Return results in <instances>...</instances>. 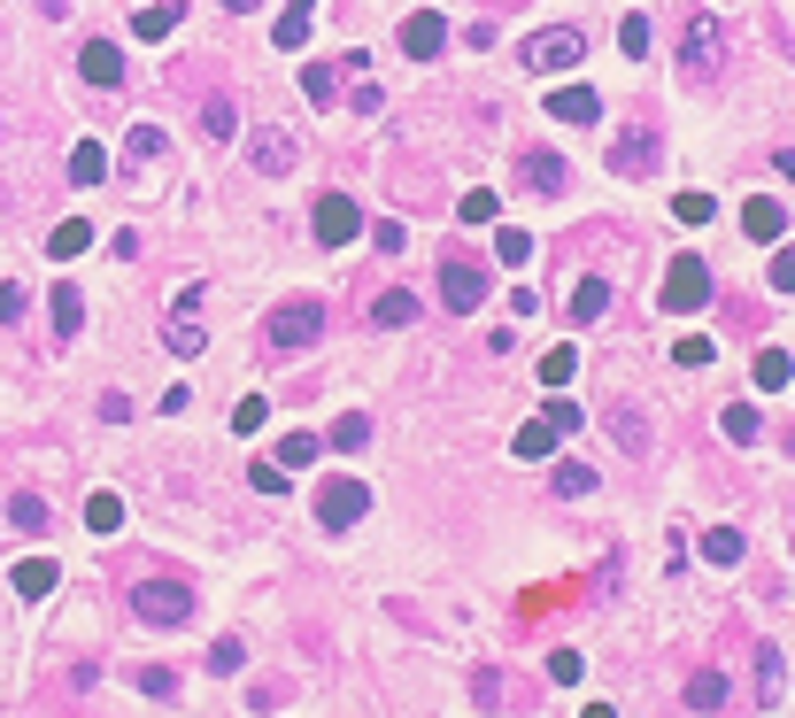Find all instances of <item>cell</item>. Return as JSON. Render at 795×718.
Masks as SVG:
<instances>
[{
	"mask_svg": "<svg viewBox=\"0 0 795 718\" xmlns=\"http://www.w3.org/2000/svg\"><path fill=\"white\" fill-rule=\"evenodd\" d=\"M124 610H132L140 626H162V634H170V626L193 618V587H185V579H140V587L124 595Z\"/></svg>",
	"mask_w": 795,
	"mask_h": 718,
	"instance_id": "6da1fadb",
	"label": "cell"
},
{
	"mask_svg": "<svg viewBox=\"0 0 795 718\" xmlns=\"http://www.w3.org/2000/svg\"><path fill=\"white\" fill-rule=\"evenodd\" d=\"M680 62H687V78H695V85H711V78L726 70V23H718L711 8H695V16H687V31H680Z\"/></svg>",
	"mask_w": 795,
	"mask_h": 718,
	"instance_id": "7a4b0ae2",
	"label": "cell"
},
{
	"mask_svg": "<svg viewBox=\"0 0 795 718\" xmlns=\"http://www.w3.org/2000/svg\"><path fill=\"white\" fill-rule=\"evenodd\" d=\"M324 333V302H279L271 317H263V341L279 348V356H294V348H318Z\"/></svg>",
	"mask_w": 795,
	"mask_h": 718,
	"instance_id": "3957f363",
	"label": "cell"
},
{
	"mask_svg": "<svg viewBox=\"0 0 795 718\" xmlns=\"http://www.w3.org/2000/svg\"><path fill=\"white\" fill-rule=\"evenodd\" d=\"M580 54H587V39H580L572 23H556V31H533V39H525V70H533V78H556V70H572Z\"/></svg>",
	"mask_w": 795,
	"mask_h": 718,
	"instance_id": "277c9868",
	"label": "cell"
},
{
	"mask_svg": "<svg viewBox=\"0 0 795 718\" xmlns=\"http://www.w3.org/2000/svg\"><path fill=\"white\" fill-rule=\"evenodd\" d=\"M656 163H664V132L656 124H626L618 148H611V171L618 179H656Z\"/></svg>",
	"mask_w": 795,
	"mask_h": 718,
	"instance_id": "5b68a950",
	"label": "cell"
},
{
	"mask_svg": "<svg viewBox=\"0 0 795 718\" xmlns=\"http://www.w3.org/2000/svg\"><path fill=\"white\" fill-rule=\"evenodd\" d=\"M703 302H711V263H703V255H680V263L664 271V310L687 317V310H703Z\"/></svg>",
	"mask_w": 795,
	"mask_h": 718,
	"instance_id": "8992f818",
	"label": "cell"
},
{
	"mask_svg": "<svg viewBox=\"0 0 795 718\" xmlns=\"http://www.w3.org/2000/svg\"><path fill=\"white\" fill-rule=\"evenodd\" d=\"M302 163V140L286 132V124H263L255 140H248V171H263V179H286Z\"/></svg>",
	"mask_w": 795,
	"mask_h": 718,
	"instance_id": "52a82bcc",
	"label": "cell"
},
{
	"mask_svg": "<svg viewBox=\"0 0 795 718\" xmlns=\"http://www.w3.org/2000/svg\"><path fill=\"white\" fill-rule=\"evenodd\" d=\"M363 510H371V487H363V479H324L318 487V518L332 526V534H348Z\"/></svg>",
	"mask_w": 795,
	"mask_h": 718,
	"instance_id": "ba28073f",
	"label": "cell"
},
{
	"mask_svg": "<svg viewBox=\"0 0 795 718\" xmlns=\"http://www.w3.org/2000/svg\"><path fill=\"white\" fill-rule=\"evenodd\" d=\"M355 232H363V209L348 193H324L318 201V247H348Z\"/></svg>",
	"mask_w": 795,
	"mask_h": 718,
	"instance_id": "9c48e42d",
	"label": "cell"
},
{
	"mask_svg": "<svg viewBox=\"0 0 795 718\" xmlns=\"http://www.w3.org/2000/svg\"><path fill=\"white\" fill-rule=\"evenodd\" d=\"M517 185H525V193H549V201H556V193L572 185V171H564V155H549V148H525V155H517Z\"/></svg>",
	"mask_w": 795,
	"mask_h": 718,
	"instance_id": "30bf717a",
	"label": "cell"
},
{
	"mask_svg": "<svg viewBox=\"0 0 795 718\" xmlns=\"http://www.w3.org/2000/svg\"><path fill=\"white\" fill-rule=\"evenodd\" d=\"M441 302H449V310H479V302H486V271L464 263V255L441 263Z\"/></svg>",
	"mask_w": 795,
	"mask_h": 718,
	"instance_id": "8fae6325",
	"label": "cell"
},
{
	"mask_svg": "<svg viewBox=\"0 0 795 718\" xmlns=\"http://www.w3.org/2000/svg\"><path fill=\"white\" fill-rule=\"evenodd\" d=\"M441 47H449V23H441L433 8H417V16L402 23V54H410V62H433Z\"/></svg>",
	"mask_w": 795,
	"mask_h": 718,
	"instance_id": "7c38bea8",
	"label": "cell"
},
{
	"mask_svg": "<svg viewBox=\"0 0 795 718\" xmlns=\"http://www.w3.org/2000/svg\"><path fill=\"white\" fill-rule=\"evenodd\" d=\"M742 232H749V240H765V247H773V240H781V232H788V209H781V201H773V193H757V201H742Z\"/></svg>",
	"mask_w": 795,
	"mask_h": 718,
	"instance_id": "4fadbf2b",
	"label": "cell"
},
{
	"mask_svg": "<svg viewBox=\"0 0 795 718\" xmlns=\"http://www.w3.org/2000/svg\"><path fill=\"white\" fill-rule=\"evenodd\" d=\"M78 70H85V85H124V54H117L109 39H85Z\"/></svg>",
	"mask_w": 795,
	"mask_h": 718,
	"instance_id": "5bb4252c",
	"label": "cell"
},
{
	"mask_svg": "<svg viewBox=\"0 0 795 718\" xmlns=\"http://www.w3.org/2000/svg\"><path fill=\"white\" fill-rule=\"evenodd\" d=\"M54 579H62V564H54V556H23V564H16V595H23V603H47V595H54Z\"/></svg>",
	"mask_w": 795,
	"mask_h": 718,
	"instance_id": "9a60e30c",
	"label": "cell"
},
{
	"mask_svg": "<svg viewBox=\"0 0 795 718\" xmlns=\"http://www.w3.org/2000/svg\"><path fill=\"white\" fill-rule=\"evenodd\" d=\"M549 117H556V124H595L603 101H595L587 85H564V93H549Z\"/></svg>",
	"mask_w": 795,
	"mask_h": 718,
	"instance_id": "2e32d148",
	"label": "cell"
},
{
	"mask_svg": "<svg viewBox=\"0 0 795 718\" xmlns=\"http://www.w3.org/2000/svg\"><path fill=\"white\" fill-rule=\"evenodd\" d=\"M47 317H54V341H78V325H85V294H78V286H54V294H47Z\"/></svg>",
	"mask_w": 795,
	"mask_h": 718,
	"instance_id": "e0dca14e",
	"label": "cell"
},
{
	"mask_svg": "<svg viewBox=\"0 0 795 718\" xmlns=\"http://www.w3.org/2000/svg\"><path fill=\"white\" fill-rule=\"evenodd\" d=\"M310 31H318V0H286V16H279V23H271V39H279V47H286V54H294V47H302V39H310Z\"/></svg>",
	"mask_w": 795,
	"mask_h": 718,
	"instance_id": "ac0fdd59",
	"label": "cell"
},
{
	"mask_svg": "<svg viewBox=\"0 0 795 718\" xmlns=\"http://www.w3.org/2000/svg\"><path fill=\"white\" fill-rule=\"evenodd\" d=\"M595 317H611V279H580L572 286V325H595Z\"/></svg>",
	"mask_w": 795,
	"mask_h": 718,
	"instance_id": "d6986e66",
	"label": "cell"
},
{
	"mask_svg": "<svg viewBox=\"0 0 795 718\" xmlns=\"http://www.w3.org/2000/svg\"><path fill=\"white\" fill-rule=\"evenodd\" d=\"M371 325H379V333L417 325V294H402V286H394V294H379V302H371Z\"/></svg>",
	"mask_w": 795,
	"mask_h": 718,
	"instance_id": "ffe728a7",
	"label": "cell"
},
{
	"mask_svg": "<svg viewBox=\"0 0 795 718\" xmlns=\"http://www.w3.org/2000/svg\"><path fill=\"white\" fill-rule=\"evenodd\" d=\"M781 696H788V665L773 641H757V704H781Z\"/></svg>",
	"mask_w": 795,
	"mask_h": 718,
	"instance_id": "44dd1931",
	"label": "cell"
},
{
	"mask_svg": "<svg viewBox=\"0 0 795 718\" xmlns=\"http://www.w3.org/2000/svg\"><path fill=\"white\" fill-rule=\"evenodd\" d=\"M718 433H726L734 448H749V441H757L765 425H757V409H749V402H726V409H718Z\"/></svg>",
	"mask_w": 795,
	"mask_h": 718,
	"instance_id": "7402d4cb",
	"label": "cell"
},
{
	"mask_svg": "<svg viewBox=\"0 0 795 718\" xmlns=\"http://www.w3.org/2000/svg\"><path fill=\"white\" fill-rule=\"evenodd\" d=\"M101 171H109L101 140H78V148H70V185H101Z\"/></svg>",
	"mask_w": 795,
	"mask_h": 718,
	"instance_id": "603a6c76",
	"label": "cell"
},
{
	"mask_svg": "<svg viewBox=\"0 0 795 718\" xmlns=\"http://www.w3.org/2000/svg\"><path fill=\"white\" fill-rule=\"evenodd\" d=\"M201 132H209V140H232V132H240V109H232L224 93H209V101H201Z\"/></svg>",
	"mask_w": 795,
	"mask_h": 718,
	"instance_id": "cb8c5ba5",
	"label": "cell"
},
{
	"mask_svg": "<svg viewBox=\"0 0 795 718\" xmlns=\"http://www.w3.org/2000/svg\"><path fill=\"white\" fill-rule=\"evenodd\" d=\"M556 441H564V433H556L549 417H533V425H517V441H510V448H517V456H556Z\"/></svg>",
	"mask_w": 795,
	"mask_h": 718,
	"instance_id": "d4e9b609",
	"label": "cell"
},
{
	"mask_svg": "<svg viewBox=\"0 0 795 718\" xmlns=\"http://www.w3.org/2000/svg\"><path fill=\"white\" fill-rule=\"evenodd\" d=\"M132 31H140V39H170V31H178V0H155V8H140V16H132Z\"/></svg>",
	"mask_w": 795,
	"mask_h": 718,
	"instance_id": "484cf974",
	"label": "cell"
},
{
	"mask_svg": "<svg viewBox=\"0 0 795 718\" xmlns=\"http://www.w3.org/2000/svg\"><path fill=\"white\" fill-rule=\"evenodd\" d=\"M572 378H580V348H549V356H541V386H549V394L572 386Z\"/></svg>",
	"mask_w": 795,
	"mask_h": 718,
	"instance_id": "4316f807",
	"label": "cell"
},
{
	"mask_svg": "<svg viewBox=\"0 0 795 718\" xmlns=\"http://www.w3.org/2000/svg\"><path fill=\"white\" fill-rule=\"evenodd\" d=\"M85 240H93V224H78V216H70V224H54L47 255H54V263H70V255H85Z\"/></svg>",
	"mask_w": 795,
	"mask_h": 718,
	"instance_id": "83f0119b",
	"label": "cell"
},
{
	"mask_svg": "<svg viewBox=\"0 0 795 718\" xmlns=\"http://www.w3.org/2000/svg\"><path fill=\"white\" fill-rule=\"evenodd\" d=\"M201 341H209V333H201L193 317H170V325H162V348H170V356H201Z\"/></svg>",
	"mask_w": 795,
	"mask_h": 718,
	"instance_id": "f1b7e54d",
	"label": "cell"
},
{
	"mask_svg": "<svg viewBox=\"0 0 795 718\" xmlns=\"http://www.w3.org/2000/svg\"><path fill=\"white\" fill-rule=\"evenodd\" d=\"M324 441H332V448H348V456H355V448H371V417H363V409H348V417H340V425H332V433H324Z\"/></svg>",
	"mask_w": 795,
	"mask_h": 718,
	"instance_id": "f546056e",
	"label": "cell"
},
{
	"mask_svg": "<svg viewBox=\"0 0 795 718\" xmlns=\"http://www.w3.org/2000/svg\"><path fill=\"white\" fill-rule=\"evenodd\" d=\"M47 518H54V510H47L39 495H16V503H8V526H16V534H47Z\"/></svg>",
	"mask_w": 795,
	"mask_h": 718,
	"instance_id": "4dcf8cb0",
	"label": "cell"
},
{
	"mask_svg": "<svg viewBox=\"0 0 795 718\" xmlns=\"http://www.w3.org/2000/svg\"><path fill=\"white\" fill-rule=\"evenodd\" d=\"M318 433H286V441H279V472H302V464H318Z\"/></svg>",
	"mask_w": 795,
	"mask_h": 718,
	"instance_id": "1f68e13d",
	"label": "cell"
},
{
	"mask_svg": "<svg viewBox=\"0 0 795 718\" xmlns=\"http://www.w3.org/2000/svg\"><path fill=\"white\" fill-rule=\"evenodd\" d=\"M703 564H742V534L734 526H711L703 534Z\"/></svg>",
	"mask_w": 795,
	"mask_h": 718,
	"instance_id": "d6a6232c",
	"label": "cell"
},
{
	"mask_svg": "<svg viewBox=\"0 0 795 718\" xmlns=\"http://www.w3.org/2000/svg\"><path fill=\"white\" fill-rule=\"evenodd\" d=\"M302 93H310V101H332V93H340V70H332V62H302Z\"/></svg>",
	"mask_w": 795,
	"mask_h": 718,
	"instance_id": "836d02e7",
	"label": "cell"
},
{
	"mask_svg": "<svg viewBox=\"0 0 795 718\" xmlns=\"http://www.w3.org/2000/svg\"><path fill=\"white\" fill-rule=\"evenodd\" d=\"M687 704H695V711H718V704H726V673H695V680H687Z\"/></svg>",
	"mask_w": 795,
	"mask_h": 718,
	"instance_id": "e575fe53",
	"label": "cell"
},
{
	"mask_svg": "<svg viewBox=\"0 0 795 718\" xmlns=\"http://www.w3.org/2000/svg\"><path fill=\"white\" fill-rule=\"evenodd\" d=\"M611 433L626 441V456H648V433H641V409H611Z\"/></svg>",
	"mask_w": 795,
	"mask_h": 718,
	"instance_id": "d590c367",
	"label": "cell"
},
{
	"mask_svg": "<svg viewBox=\"0 0 795 718\" xmlns=\"http://www.w3.org/2000/svg\"><path fill=\"white\" fill-rule=\"evenodd\" d=\"M85 526H93V534H117V526H124V503H117V495H93V503H85Z\"/></svg>",
	"mask_w": 795,
	"mask_h": 718,
	"instance_id": "8d00e7d4",
	"label": "cell"
},
{
	"mask_svg": "<svg viewBox=\"0 0 795 718\" xmlns=\"http://www.w3.org/2000/svg\"><path fill=\"white\" fill-rule=\"evenodd\" d=\"M795 378V363L781 356V348H765V356H757V386H765V394H773V386H788Z\"/></svg>",
	"mask_w": 795,
	"mask_h": 718,
	"instance_id": "74e56055",
	"label": "cell"
},
{
	"mask_svg": "<svg viewBox=\"0 0 795 718\" xmlns=\"http://www.w3.org/2000/svg\"><path fill=\"white\" fill-rule=\"evenodd\" d=\"M672 216H680V224H711V216H718V201H711V193H680V201H672Z\"/></svg>",
	"mask_w": 795,
	"mask_h": 718,
	"instance_id": "f35d334b",
	"label": "cell"
},
{
	"mask_svg": "<svg viewBox=\"0 0 795 718\" xmlns=\"http://www.w3.org/2000/svg\"><path fill=\"white\" fill-rule=\"evenodd\" d=\"M494 255L517 271V263H533V240H525V232H494Z\"/></svg>",
	"mask_w": 795,
	"mask_h": 718,
	"instance_id": "ab89813d",
	"label": "cell"
},
{
	"mask_svg": "<svg viewBox=\"0 0 795 718\" xmlns=\"http://www.w3.org/2000/svg\"><path fill=\"white\" fill-rule=\"evenodd\" d=\"M556 495H595V472L587 464H556Z\"/></svg>",
	"mask_w": 795,
	"mask_h": 718,
	"instance_id": "60d3db41",
	"label": "cell"
},
{
	"mask_svg": "<svg viewBox=\"0 0 795 718\" xmlns=\"http://www.w3.org/2000/svg\"><path fill=\"white\" fill-rule=\"evenodd\" d=\"M124 148H132V163H155V155H162V148H170V140H162L155 124H140V132H132Z\"/></svg>",
	"mask_w": 795,
	"mask_h": 718,
	"instance_id": "b9f144b4",
	"label": "cell"
},
{
	"mask_svg": "<svg viewBox=\"0 0 795 718\" xmlns=\"http://www.w3.org/2000/svg\"><path fill=\"white\" fill-rule=\"evenodd\" d=\"M456 216H464V224H486V216H494V193H486V185H472V193L456 201Z\"/></svg>",
	"mask_w": 795,
	"mask_h": 718,
	"instance_id": "7bdbcfd3",
	"label": "cell"
},
{
	"mask_svg": "<svg viewBox=\"0 0 795 718\" xmlns=\"http://www.w3.org/2000/svg\"><path fill=\"white\" fill-rule=\"evenodd\" d=\"M618 47H626V54H648V16H626V23H618Z\"/></svg>",
	"mask_w": 795,
	"mask_h": 718,
	"instance_id": "ee69618b",
	"label": "cell"
},
{
	"mask_svg": "<svg viewBox=\"0 0 795 718\" xmlns=\"http://www.w3.org/2000/svg\"><path fill=\"white\" fill-rule=\"evenodd\" d=\"M263 417H271V402H263V394H248V402H240V409H232V433H255V425H263Z\"/></svg>",
	"mask_w": 795,
	"mask_h": 718,
	"instance_id": "f6af8a7d",
	"label": "cell"
},
{
	"mask_svg": "<svg viewBox=\"0 0 795 718\" xmlns=\"http://www.w3.org/2000/svg\"><path fill=\"white\" fill-rule=\"evenodd\" d=\"M718 356V348H711V341H703V333H680V363H687V371H703V363Z\"/></svg>",
	"mask_w": 795,
	"mask_h": 718,
	"instance_id": "bcb514c9",
	"label": "cell"
},
{
	"mask_svg": "<svg viewBox=\"0 0 795 718\" xmlns=\"http://www.w3.org/2000/svg\"><path fill=\"white\" fill-rule=\"evenodd\" d=\"M541 417H549V425H556V433H580V402H564V394H556V402H549V409H541Z\"/></svg>",
	"mask_w": 795,
	"mask_h": 718,
	"instance_id": "7dc6e473",
	"label": "cell"
},
{
	"mask_svg": "<svg viewBox=\"0 0 795 718\" xmlns=\"http://www.w3.org/2000/svg\"><path fill=\"white\" fill-rule=\"evenodd\" d=\"M248 487H255V495H286V472H279V464H255Z\"/></svg>",
	"mask_w": 795,
	"mask_h": 718,
	"instance_id": "c3c4849f",
	"label": "cell"
},
{
	"mask_svg": "<svg viewBox=\"0 0 795 718\" xmlns=\"http://www.w3.org/2000/svg\"><path fill=\"white\" fill-rule=\"evenodd\" d=\"M132 680H140L148 696H170V688H178V673H170V665H148V673H132Z\"/></svg>",
	"mask_w": 795,
	"mask_h": 718,
	"instance_id": "681fc988",
	"label": "cell"
},
{
	"mask_svg": "<svg viewBox=\"0 0 795 718\" xmlns=\"http://www.w3.org/2000/svg\"><path fill=\"white\" fill-rule=\"evenodd\" d=\"M240 657H248V649H240V641H232V634H224V641H217V649H209V665H217V673H240Z\"/></svg>",
	"mask_w": 795,
	"mask_h": 718,
	"instance_id": "f907efd6",
	"label": "cell"
},
{
	"mask_svg": "<svg viewBox=\"0 0 795 718\" xmlns=\"http://www.w3.org/2000/svg\"><path fill=\"white\" fill-rule=\"evenodd\" d=\"M549 680H556V688L580 680V649H556V657H549Z\"/></svg>",
	"mask_w": 795,
	"mask_h": 718,
	"instance_id": "816d5d0a",
	"label": "cell"
},
{
	"mask_svg": "<svg viewBox=\"0 0 795 718\" xmlns=\"http://www.w3.org/2000/svg\"><path fill=\"white\" fill-rule=\"evenodd\" d=\"M16 317H23V286H16V279H0V325H16Z\"/></svg>",
	"mask_w": 795,
	"mask_h": 718,
	"instance_id": "f5cc1de1",
	"label": "cell"
},
{
	"mask_svg": "<svg viewBox=\"0 0 795 718\" xmlns=\"http://www.w3.org/2000/svg\"><path fill=\"white\" fill-rule=\"evenodd\" d=\"M773 286H781V294H795V247H781V255H773Z\"/></svg>",
	"mask_w": 795,
	"mask_h": 718,
	"instance_id": "db71d44e",
	"label": "cell"
},
{
	"mask_svg": "<svg viewBox=\"0 0 795 718\" xmlns=\"http://www.w3.org/2000/svg\"><path fill=\"white\" fill-rule=\"evenodd\" d=\"M132 417V394H101V425H124Z\"/></svg>",
	"mask_w": 795,
	"mask_h": 718,
	"instance_id": "11a10c76",
	"label": "cell"
},
{
	"mask_svg": "<svg viewBox=\"0 0 795 718\" xmlns=\"http://www.w3.org/2000/svg\"><path fill=\"white\" fill-rule=\"evenodd\" d=\"M224 8H240V16H248V8H263V0H224Z\"/></svg>",
	"mask_w": 795,
	"mask_h": 718,
	"instance_id": "9f6ffc18",
	"label": "cell"
}]
</instances>
